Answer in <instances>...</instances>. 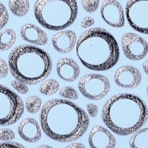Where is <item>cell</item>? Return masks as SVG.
I'll return each mask as SVG.
<instances>
[{"mask_svg": "<svg viewBox=\"0 0 148 148\" xmlns=\"http://www.w3.org/2000/svg\"><path fill=\"white\" fill-rule=\"evenodd\" d=\"M42 130L46 136L59 143L75 141L84 135L90 119L77 104L64 99H52L42 107L40 114Z\"/></svg>", "mask_w": 148, "mask_h": 148, "instance_id": "1", "label": "cell"}, {"mask_svg": "<svg viewBox=\"0 0 148 148\" xmlns=\"http://www.w3.org/2000/svg\"><path fill=\"white\" fill-rule=\"evenodd\" d=\"M101 117L107 127L119 136L135 133L145 124L148 111L144 101L137 95L117 94L104 104Z\"/></svg>", "mask_w": 148, "mask_h": 148, "instance_id": "2", "label": "cell"}, {"mask_svg": "<svg viewBox=\"0 0 148 148\" xmlns=\"http://www.w3.org/2000/svg\"><path fill=\"white\" fill-rule=\"evenodd\" d=\"M76 52L85 67L98 72L114 67L120 54L116 38L102 27H93L84 32L77 40Z\"/></svg>", "mask_w": 148, "mask_h": 148, "instance_id": "3", "label": "cell"}, {"mask_svg": "<svg viewBox=\"0 0 148 148\" xmlns=\"http://www.w3.org/2000/svg\"><path fill=\"white\" fill-rule=\"evenodd\" d=\"M9 69L16 80L26 85H37L44 80L52 69V60L47 52L36 46L20 45L8 57Z\"/></svg>", "mask_w": 148, "mask_h": 148, "instance_id": "4", "label": "cell"}, {"mask_svg": "<svg viewBox=\"0 0 148 148\" xmlns=\"http://www.w3.org/2000/svg\"><path fill=\"white\" fill-rule=\"evenodd\" d=\"M77 1L38 0L34 6V14L39 24L49 30L58 31L70 26L77 16Z\"/></svg>", "mask_w": 148, "mask_h": 148, "instance_id": "5", "label": "cell"}, {"mask_svg": "<svg viewBox=\"0 0 148 148\" xmlns=\"http://www.w3.org/2000/svg\"><path fill=\"white\" fill-rule=\"evenodd\" d=\"M24 113V103L17 94L1 85L0 92V124L9 126L19 121Z\"/></svg>", "mask_w": 148, "mask_h": 148, "instance_id": "6", "label": "cell"}, {"mask_svg": "<svg viewBox=\"0 0 148 148\" xmlns=\"http://www.w3.org/2000/svg\"><path fill=\"white\" fill-rule=\"evenodd\" d=\"M111 84L106 77L98 74H88L82 77L78 83L79 92L92 101H98L107 95Z\"/></svg>", "mask_w": 148, "mask_h": 148, "instance_id": "7", "label": "cell"}, {"mask_svg": "<svg viewBox=\"0 0 148 148\" xmlns=\"http://www.w3.org/2000/svg\"><path fill=\"white\" fill-rule=\"evenodd\" d=\"M126 17L136 31L148 35V0H130L125 7Z\"/></svg>", "mask_w": 148, "mask_h": 148, "instance_id": "8", "label": "cell"}, {"mask_svg": "<svg viewBox=\"0 0 148 148\" xmlns=\"http://www.w3.org/2000/svg\"><path fill=\"white\" fill-rule=\"evenodd\" d=\"M121 46L124 55L130 60H141L147 54V41L135 33H127L123 35Z\"/></svg>", "mask_w": 148, "mask_h": 148, "instance_id": "9", "label": "cell"}, {"mask_svg": "<svg viewBox=\"0 0 148 148\" xmlns=\"http://www.w3.org/2000/svg\"><path fill=\"white\" fill-rule=\"evenodd\" d=\"M101 15L106 23L116 28L124 25V12L122 6L116 0H104L101 7Z\"/></svg>", "mask_w": 148, "mask_h": 148, "instance_id": "10", "label": "cell"}, {"mask_svg": "<svg viewBox=\"0 0 148 148\" xmlns=\"http://www.w3.org/2000/svg\"><path fill=\"white\" fill-rule=\"evenodd\" d=\"M114 81L118 86L124 88H134L142 82V75L133 66H121L114 74Z\"/></svg>", "mask_w": 148, "mask_h": 148, "instance_id": "11", "label": "cell"}, {"mask_svg": "<svg viewBox=\"0 0 148 148\" xmlns=\"http://www.w3.org/2000/svg\"><path fill=\"white\" fill-rule=\"evenodd\" d=\"M90 148H115L116 140L107 129L102 126L92 127L88 137Z\"/></svg>", "mask_w": 148, "mask_h": 148, "instance_id": "12", "label": "cell"}, {"mask_svg": "<svg viewBox=\"0 0 148 148\" xmlns=\"http://www.w3.org/2000/svg\"><path fill=\"white\" fill-rule=\"evenodd\" d=\"M20 137L27 143H37L41 139L42 133L38 123L33 118H27L19 124Z\"/></svg>", "mask_w": 148, "mask_h": 148, "instance_id": "13", "label": "cell"}, {"mask_svg": "<svg viewBox=\"0 0 148 148\" xmlns=\"http://www.w3.org/2000/svg\"><path fill=\"white\" fill-rule=\"evenodd\" d=\"M77 43L76 34L72 30L58 32L52 37L53 48L62 53H67L72 51Z\"/></svg>", "mask_w": 148, "mask_h": 148, "instance_id": "14", "label": "cell"}, {"mask_svg": "<svg viewBox=\"0 0 148 148\" xmlns=\"http://www.w3.org/2000/svg\"><path fill=\"white\" fill-rule=\"evenodd\" d=\"M56 72L59 77L66 82L75 81L80 74V69L75 61L69 58H62L56 64Z\"/></svg>", "mask_w": 148, "mask_h": 148, "instance_id": "15", "label": "cell"}, {"mask_svg": "<svg viewBox=\"0 0 148 148\" xmlns=\"http://www.w3.org/2000/svg\"><path fill=\"white\" fill-rule=\"evenodd\" d=\"M20 36L23 40L37 46H44L48 43V37L43 30L33 24L27 23L20 29Z\"/></svg>", "mask_w": 148, "mask_h": 148, "instance_id": "16", "label": "cell"}, {"mask_svg": "<svg viewBox=\"0 0 148 148\" xmlns=\"http://www.w3.org/2000/svg\"><path fill=\"white\" fill-rule=\"evenodd\" d=\"M131 148H148V128L138 130L130 140Z\"/></svg>", "mask_w": 148, "mask_h": 148, "instance_id": "17", "label": "cell"}, {"mask_svg": "<svg viewBox=\"0 0 148 148\" xmlns=\"http://www.w3.org/2000/svg\"><path fill=\"white\" fill-rule=\"evenodd\" d=\"M8 6L12 13L17 17L25 16L30 9V3L27 0H10Z\"/></svg>", "mask_w": 148, "mask_h": 148, "instance_id": "18", "label": "cell"}, {"mask_svg": "<svg viewBox=\"0 0 148 148\" xmlns=\"http://www.w3.org/2000/svg\"><path fill=\"white\" fill-rule=\"evenodd\" d=\"M16 40L15 32L12 29H6L0 33V49L7 51L14 45Z\"/></svg>", "mask_w": 148, "mask_h": 148, "instance_id": "19", "label": "cell"}, {"mask_svg": "<svg viewBox=\"0 0 148 148\" xmlns=\"http://www.w3.org/2000/svg\"><path fill=\"white\" fill-rule=\"evenodd\" d=\"M59 90V84L56 79H49L43 82L40 85V93L44 95H51L58 92Z\"/></svg>", "mask_w": 148, "mask_h": 148, "instance_id": "20", "label": "cell"}, {"mask_svg": "<svg viewBox=\"0 0 148 148\" xmlns=\"http://www.w3.org/2000/svg\"><path fill=\"white\" fill-rule=\"evenodd\" d=\"M42 106V101L38 96H30L27 98L25 102V107L27 112L30 114H36L40 111Z\"/></svg>", "mask_w": 148, "mask_h": 148, "instance_id": "21", "label": "cell"}, {"mask_svg": "<svg viewBox=\"0 0 148 148\" xmlns=\"http://www.w3.org/2000/svg\"><path fill=\"white\" fill-rule=\"evenodd\" d=\"M59 95L62 98H67L69 100H77L78 98V93L75 89L69 86L64 87L59 92Z\"/></svg>", "mask_w": 148, "mask_h": 148, "instance_id": "22", "label": "cell"}, {"mask_svg": "<svg viewBox=\"0 0 148 148\" xmlns=\"http://www.w3.org/2000/svg\"><path fill=\"white\" fill-rule=\"evenodd\" d=\"M82 7L84 10L88 12H94L98 8V6L100 4L99 0H82L81 1Z\"/></svg>", "mask_w": 148, "mask_h": 148, "instance_id": "23", "label": "cell"}, {"mask_svg": "<svg viewBox=\"0 0 148 148\" xmlns=\"http://www.w3.org/2000/svg\"><path fill=\"white\" fill-rule=\"evenodd\" d=\"M15 137L14 132L10 129H1L0 130V140L1 142L10 143Z\"/></svg>", "mask_w": 148, "mask_h": 148, "instance_id": "24", "label": "cell"}, {"mask_svg": "<svg viewBox=\"0 0 148 148\" xmlns=\"http://www.w3.org/2000/svg\"><path fill=\"white\" fill-rule=\"evenodd\" d=\"M11 85L14 89H15L18 92L21 94H26L28 92L29 88L27 87V85L26 84L23 83V82H20L18 80H13L12 81Z\"/></svg>", "mask_w": 148, "mask_h": 148, "instance_id": "25", "label": "cell"}, {"mask_svg": "<svg viewBox=\"0 0 148 148\" xmlns=\"http://www.w3.org/2000/svg\"><path fill=\"white\" fill-rule=\"evenodd\" d=\"M9 20V14L7 9L1 3H0V25L1 28H2L7 23Z\"/></svg>", "mask_w": 148, "mask_h": 148, "instance_id": "26", "label": "cell"}, {"mask_svg": "<svg viewBox=\"0 0 148 148\" xmlns=\"http://www.w3.org/2000/svg\"><path fill=\"white\" fill-rule=\"evenodd\" d=\"M87 110L88 113L91 117H95L98 114V107L96 104L88 103L87 105Z\"/></svg>", "mask_w": 148, "mask_h": 148, "instance_id": "27", "label": "cell"}, {"mask_svg": "<svg viewBox=\"0 0 148 148\" xmlns=\"http://www.w3.org/2000/svg\"><path fill=\"white\" fill-rule=\"evenodd\" d=\"M95 24V20L91 17H85L81 22V27L82 28H88Z\"/></svg>", "mask_w": 148, "mask_h": 148, "instance_id": "28", "label": "cell"}, {"mask_svg": "<svg viewBox=\"0 0 148 148\" xmlns=\"http://www.w3.org/2000/svg\"><path fill=\"white\" fill-rule=\"evenodd\" d=\"M0 69H1V76H0V77L4 78L7 77V75H8L9 69L6 62L3 59L0 60Z\"/></svg>", "mask_w": 148, "mask_h": 148, "instance_id": "29", "label": "cell"}, {"mask_svg": "<svg viewBox=\"0 0 148 148\" xmlns=\"http://www.w3.org/2000/svg\"><path fill=\"white\" fill-rule=\"evenodd\" d=\"M0 148H25L23 145L19 144L17 143H13V142H10V143H1V147Z\"/></svg>", "mask_w": 148, "mask_h": 148, "instance_id": "30", "label": "cell"}, {"mask_svg": "<svg viewBox=\"0 0 148 148\" xmlns=\"http://www.w3.org/2000/svg\"><path fill=\"white\" fill-rule=\"evenodd\" d=\"M64 148H85V146L83 144H82V143H76L69 145L66 146Z\"/></svg>", "mask_w": 148, "mask_h": 148, "instance_id": "31", "label": "cell"}, {"mask_svg": "<svg viewBox=\"0 0 148 148\" xmlns=\"http://www.w3.org/2000/svg\"><path fill=\"white\" fill-rule=\"evenodd\" d=\"M143 67V70H144V72L148 75V60L145 61V62H144Z\"/></svg>", "mask_w": 148, "mask_h": 148, "instance_id": "32", "label": "cell"}, {"mask_svg": "<svg viewBox=\"0 0 148 148\" xmlns=\"http://www.w3.org/2000/svg\"><path fill=\"white\" fill-rule=\"evenodd\" d=\"M37 148H53V147L50 145H40L39 147H38Z\"/></svg>", "mask_w": 148, "mask_h": 148, "instance_id": "33", "label": "cell"}, {"mask_svg": "<svg viewBox=\"0 0 148 148\" xmlns=\"http://www.w3.org/2000/svg\"><path fill=\"white\" fill-rule=\"evenodd\" d=\"M147 95H148V85H147Z\"/></svg>", "mask_w": 148, "mask_h": 148, "instance_id": "34", "label": "cell"}]
</instances>
